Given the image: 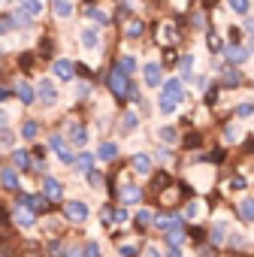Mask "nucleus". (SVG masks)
Here are the masks:
<instances>
[{
  "label": "nucleus",
  "instance_id": "33",
  "mask_svg": "<svg viewBox=\"0 0 254 257\" xmlns=\"http://www.w3.org/2000/svg\"><path fill=\"white\" fill-rule=\"evenodd\" d=\"M239 82H242V76H239L236 70H227V73H224V85H233V88H236Z\"/></svg>",
  "mask_w": 254,
  "mask_h": 257
},
{
  "label": "nucleus",
  "instance_id": "35",
  "mask_svg": "<svg viewBox=\"0 0 254 257\" xmlns=\"http://www.w3.org/2000/svg\"><path fill=\"white\" fill-rule=\"evenodd\" d=\"M140 124V118H137V112H127L124 115V131H134V127Z\"/></svg>",
  "mask_w": 254,
  "mask_h": 257
},
{
  "label": "nucleus",
  "instance_id": "15",
  "mask_svg": "<svg viewBox=\"0 0 254 257\" xmlns=\"http://www.w3.org/2000/svg\"><path fill=\"white\" fill-rule=\"evenodd\" d=\"M79 40H82V46H85V49H97V46H100V37H97V31H94V28H85Z\"/></svg>",
  "mask_w": 254,
  "mask_h": 257
},
{
  "label": "nucleus",
  "instance_id": "28",
  "mask_svg": "<svg viewBox=\"0 0 254 257\" xmlns=\"http://www.w3.org/2000/svg\"><path fill=\"white\" fill-rule=\"evenodd\" d=\"M227 4H230V10H233V13H239V16H245V13L251 10L248 0H227Z\"/></svg>",
  "mask_w": 254,
  "mask_h": 257
},
{
  "label": "nucleus",
  "instance_id": "6",
  "mask_svg": "<svg viewBox=\"0 0 254 257\" xmlns=\"http://www.w3.org/2000/svg\"><path fill=\"white\" fill-rule=\"evenodd\" d=\"M49 143H52V149H55V155H58V158H61L64 164H76V158L70 155V149H67V143H64V140H61L58 134H55V137H52Z\"/></svg>",
  "mask_w": 254,
  "mask_h": 257
},
{
  "label": "nucleus",
  "instance_id": "1",
  "mask_svg": "<svg viewBox=\"0 0 254 257\" xmlns=\"http://www.w3.org/2000/svg\"><path fill=\"white\" fill-rule=\"evenodd\" d=\"M182 94H185V91H182V82H179V79H170V82H164V91H161V100H158L161 112H164V115L176 112V106H179Z\"/></svg>",
  "mask_w": 254,
  "mask_h": 257
},
{
  "label": "nucleus",
  "instance_id": "14",
  "mask_svg": "<svg viewBox=\"0 0 254 257\" xmlns=\"http://www.w3.org/2000/svg\"><path fill=\"white\" fill-rule=\"evenodd\" d=\"M55 76L64 79V82H70L73 79V61H55Z\"/></svg>",
  "mask_w": 254,
  "mask_h": 257
},
{
  "label": "nucleus",
  "instance_id": "18",
  "mask_svg": "<svg viewBox=\"0 0 254 257\" xmlns=\"http://www.w3.org/2000/svg\"><path fill=\"white\" fill-rule=\"evenodd\" d=\"M16 221H19L22 227H34V212H31L28 206H19V209H16Z\"/></svg>",
  "mask_w": 254,
  "mask_h": 257
},
{
  "label": "nucleus",
  "instance_id": "34",
  "mask_svg": "<svg viewBox=\"0 0 254 257\" xmlns=\"http://www.w3.org/2000/svg\"><path fill=\"white\" fill-rule=\"evenodd\" d=\"M13 158H16V167H22V170H28V167H31V158H28V152H16Z\"/></svg>",
  "mask_w": 254,
  "mask_h": 257
},
{
  "label": "nucleus",
  "instance_id": "36",
  "mask_svg": "<svg viewBox=\"0 0 254 257\" xmlns=\"http://www.w3.org/2000/svg\"><path fill=\"white\" fill-rule=\"evenodd\" d=\"M191 67H194V58H191V55H185V61L179 64V70H182V76H185V79L191 76Z\"/></svg>",
  "mask_w": 254,
  "mask_h": 257
},
{
  "label": "nucleus",
  "instance_id": "46",
  "mask_svg": "<svg viewBox=\"0 0 254 257\" xmlns=\"http://www.w3.org/2000/svg\"><path fill=\"white\" fill-rule=\"evenodd\" d=\"M115 221H118V224L127 221V212H124V209H115Z\"/></svg>",
  "mask_w": 254,
  "mask_h": 257
},
{
  "label": "nucleus",
  "instance_id": "48",
  "mask_svg": "<svg viewBox=\"0 0 254 257\" xmlns=\"http://www.w3.org/2000/svg\"><path fill=\"white\" fill-rule=\"evenodd\" d=\"M70 257H79V254H76V251H70Z\"/></svg>",
  "mask_w": 254,
  "mask_h": 257
},
{
  "label": "nucleus",
  "instance_id": "49",
  "mask_svg": "<svg viewBox=\"0 0 254 257\" xmlns=\"http://www.w3.org/2000/svg\"><path fill=\"white\" fill-rule=\"evenodd\" d=\"M7 4H13V0H7Z\"/></svg>",
  "mask_w": 254,
  "mask_h": 257
},
{
  "label": "nucleus",
  "instance_id": "9",
  "mask_svg": "<svg viewBox=\"0 0 254 257\" xmlns=\"http://www.w3.org/2000/svg\"><path fill=\"white\" fill-rule=\"evenodd\" d=\"M143 73H146V85H152V88H158V85H161V64H155V61H152V64H146V70H143Z\"/></svg>",
  "mask_w": 254,
  "mask_h": 257
},
{
  "label": "nucleus",
  "instance_id": "2",
  "mask_svg": "<svg viewBox=\"0 0 254 257\" xmlns=\"http://www.w3.org/2000/svg\"><path fill=\"white\" fill-rule=\"evenodd\" d=\"M106 85H109V91H112L118 100H124V97H131V94H134V85H131V79H127V73H124L121 67H112Z\"/></svg>",
  "mask_w": 254,
  "mask_h": 257
},
{
  "label": "nucleus",
  "instance_id": "3",
  "mask_svg": "<svg viewBox=\"0 0 254 257\" xmlns=\"http://www.w3.org/2000/svg\"><path fill=\"white\" fill-rule=\"evenodd\" d=\"M64 215H67L70 221L82 224V221H88V206H85V203H76V200H70V203H64Z\"/></svg>",
  "mask_w": 254,
  "mask_h": 257
},
{
  "label": "nucleus",
  "instance_id": "22",
  "mask_svg": "<svg viewBox=\"0 0 254 257\" xmlns=\"http://www.w3.org/2000/svg\"><path fill=\"white\" fill-rule=\"evenodd\" d=\"M100 158H103V161H115V158H118V146H115V143H103V146H100Z\"/></svg>",
  "mask_w": 254,
  "mask_h": 257
},
{
  "label": "nucleus",
  "instance_id": "39",
  "mask_svg": "<svg viewBox=\"0 0 254 257\" xmlns=\"http://www.w3.org/2000/svg\"><path fill=\"white\" fill-rule=\"evenodd\" d=\"M49 248H52V257H67V248H64L61 242H52Z\"/></svg>",
  "mask_w": 254,
  "mask_h": 257
},
{
  "label": "nucleus",
  "instance_id": "43",
  "mask_svg": "<svg viewBox=\"0 0 254 257\" xmlns=\"http://www.w3.org/2000/svg\"><path fill=\"white\" fill-rule=\"evenodd\" d=\"M185 143H188V149H197V146H200V134H191Z\"/></svg>",
  "mask_w": 254,
  "mask_h": 257
},
{
  "label": "nucleus",
  "instance_id": "10",
  "mask_svg": "<svg viewBox=\"0 0 254 257\" xmlns=\"http://www.w3.org/2000/svg\"><path fill=\"white\" fill-rule=\"evenodd\" d=\"M131 167H134L140 176H149V173H152V158H149V155H134Z\"/></svg>",
  "mask_w": 254,
  "mask_h": 257
},
{
  "label": "nucleus",
  "instance_id": "12",
  "mask_svg": "<svg viewBox=\"0 0 254 257\" xmlns=\"http://www.w3.org/2000/svg\"><path fill=\"white\" fill-rule=\"evenodd\" d=\"M143 200V191L140 188H134V185H124V191H121V203H127V206H131V203H140Z\"/></svg>",
  "mask_w": 254,
  "mask_h": 257
},
{
  "label": "nucleus",
  "instance_id": "47",
  "mask_svg": "<svg viewBox=\"0 0 254 257\" xmlns=\"http://www.w3.org/2000/svg\"><path fill=\"white\" fill-rule=\"evenodd\" d=\"M146 257H161V251H158V248L152 245V248H146Z\"/></svg>",
  "mask_w": 254,
  "mask_h": 257
},
{
  "label": "nucleus",
  "instance_id": "7",
  "mask_svg": "<svg viewBox=\"0 0 254 257\" xmlns=\"http://www.w3.org/2000/svg\"><path fill=\"white\" fill-rule=\"evenodd\" d=\"M43 194H46L49 200H61V197H64V188H61V182H58V179H52V176H49V179L43 182Z\"/></svg>",
  "mask_w": 254,
  "mask_h": 257
},
{
  "label": "nucleus",
  "instance_id": "17",
  "mask_svg": "<svg viewBox=\"0 0 254 257\" xmlns=\"http://www.w3.org/2000/svg\"><path fill=\"white\" fill-rule=\"evenodd\" d=\"M224 55H227V61H230V64H242V61L248 58V52H245V49H239V46L224 49Z\"/></svg>",
  "mask_w": 254,
  "mask_h": 257
},
{
  "label": "nucleus",
  "instance_id": "29",
  "mask_svg": "<svg viewBox=\"0 0 254 257\" xmlns=\"http://www.w3.org/2000/svg\"><path fill=\"white\" fill-rule=\"evenodd\" d=\"M37 131H40V124H37V121H25L22 137H25V140H34V137H37Z\"/></svg>",
  "mask_w": 254,
  "mask_h": 257
},
{
  "label": "nucleus",
  "instance_id": "30",
  "mask_svg": "<svg viewBox=\"0 0 254 257\" xmlns=\"http://www.w3.org/2000/svg\"><path fill=\"white\" fill-rule=\"evenodd\" d=\"M152 221H155V215H152L149 209H140V212H137V224H140V227H149Z\"/></svg>",
  "mask_w": 254,
  "mask_h": 257
},
{
  "label": "nucleus",
  "instance_id": "16",
  "mask_svg": "<svg viewBox=\"0 0 254 257\" xmlns=\"http://www.w3.org/2000/svg\"><path fill=\"white\" fill-rule=\"evenodd\" d=\"M16 94H19V100L28 106V103H34V88L28 85V82H16Z\"/></svg>",
  "mask_w": 254,
  "mask_h": 257
},
{
  "label": "nucleus",
  "instance_id": "5",
  "mask_svg": "<svg viewBox=\"0 0 254 257\" xmlns=\"http://www.w3.org/2000/svg\"><path fill=\"white\" fill-rule=\"evenodd\" d=\"M40 100H43L46 106H55V100H58V88H55L49 79H40Z\"/></svg>",
  "mask_w": 254,
  "mask_h": 257
},
{
  "label": "nucleus",
  "instance_id": "19",
  "mask_svg": "<svg viewBox=\"0 0 254 257\" xmlns=\"http://www.w3.org/2000/svg\"><path fill=\"white\" fill-rule=\"evenodd\" d=\"M52 7H55V16H58V19L73 16V4H70V0H52Z\"/></svg>",
  "mask_w": 254,
  "mask_h": 257
},
{
  "label": "nucleus",
  "instance_id": "41",
  "mask_svg": "<svg viewBox=\"0 0 254 257\" xmlns=\"http://www.w3.org/2000/svg\"><path fill=\"white\" fill-rule=\"evenodd\" d=\"M200 215V203H191L188 209H185V218H197Z\"/></svg>",
  "mask_w": 254,
  "mask_h": 257
},
{
  "label": "nucleus",
  "instance_id": "8",
  "mask_svg": "<svg viewBox=\"0 0 254 257\" xmlns=\"http://www.w3.org/2000/svg\"><path fill=\"white\" fill-rule=\"evenodd\" d=\"M155 224H158L161 230H167V233H170V230H179V227H182V218H179V215H158V218H155Z\"/></svg>",
  "mask_w": 254,
  "mask_h": 257
},
{
  "label": "nucleus",
  "instance_id": "4",
  "mask_svg": "<svg viewBox=\"0 0 254 257\" xmlns=\"http://www.w3.org/2000/svg\"><path fill=\"white\" fill-rule=\"evenodd\" d=\"M67 131H70V143H73V146H85V143H88V127H85V124L70 121Z\"/></svg>",
  "mask_w": 254,
  "mask_h": 257
},
{
  "label": "nucleus",
  "instance_id": "27",
  "mask_svg": "<svg viewBox=\"0 0 254 257\" xmlns=\"http://www.w3.org/2000/svg\"><path fill=\"white\" fill-rule=\"evenodd\" d=\"M118 67H121V70H124V73H127V76H131V73H134V70H137V61H134V58H131V55H121V61H118Z\"/></svg>",
  "mask_w": 254,
  "mask_h": 257
},
{
  "label": "nucleus",
  "instance_id": "38",
  "mask_svg": "<svg viewBox=\"0 0 254 257\" xmlns=\"http://www.w3.org/2000/svg\"><path fill=\"white\" fill-rule=\"evenodd\" d=\"M236 115H242V118H248V115H254V103H242V106L236 109Z\"/></svg>",
  "mask_w": 254,
  "mask_h": 257
},
{
  "label": "nucleus",
  "instance_id": "26",
  "mask_svg": "<svg viewBox=\"0 0 254 257\" xmlns=\"http://www.w3.org/2000/svg\"><path fill=\"white\" fill-rule=\"evenodd\" d=\"M182 239H185V230H182V227L167 233V242H170V248H179V245H182Z\"/></svg>",
  "mask_w": 254,
  "mask_h": 257
},
{
  "label": "nucleus",
  "instance_id": "21",
  "mask_svg": "<svg viewBox=\"0 0 254 257\" xmlns=\"http://www.w3.org/2000/svg\"><path fill=\"white\" fill-rule=\"evenodd\" d=\"M239 215H242V221H254V200L251 197L239 203Z\"/></svg>",
  "mask_w": 254,
  "mask_h": 257
},
{
  "label": "nucleus",
  "instance_id": "32",
  "mask_svg": "<svg viewBox=\"0 0 254 257\" xmlns=\"http://www.w3.org/2000/svg\"><path fill=\"white\" fill-rule=\"evenodd\" d=\"M127 37H131V40L143 37V22H131V25H127Z\"/></svg>",
  "mask_w": 254,
  "mask_h": 257
},
{
  "label": "nucleus",
  "instance_id": "40",
  "mask_svg": "<svg viewBox=\"0 0 254 257\" xmlns=\"http://www.w3.org/2000/svg\"><path fill=\"white\" fill-rule=\"evenodd\" d=\"M4 149H7V152L13 149V131H10L7 124H4Z\"/></svg>",
  "mask_w": 254,
  "mask_h": 257
},
{
  "label": "nucleus",
  "instance_id": "11",
  "mask_svg": "<svg viewBox=\"0 0 254 257\" xmlns=\"http://www.w3.org/2000/svg\"><path fill=\"white\" fill-rule=\"evenodd\" d=\"M19 206H28V209H37V212H43L49 203H46V197H31V194H22V197H19Z\"/></svg>",
  "mask_w": 254,
  "mask_h": 257
},
{
  "label": "nucleus",
  "instance_id": "25",
  "mask_svg": "<svg viewBox=\"0 0 254 257\" xmlns=\"http://www.w3.org/2000/svg\"><path fill=\"white\" fill-rule=\"evenodd\" d=\"M85 16H91L97 25H109V16H106V13H100L97 7H88V10H85Z\"/></svg>",
  "mask_w": 254,
  "mask_h": 257
},
{
  "label": "nucleus",
  "instance_id": "37",
  "mask_svg": "<svg viewBox=\"0 0 254 257\" xmlns=\"http://www.w3.org/2000/svg\"><path fill=\"white\" fill-rule=\"evenodd\" d=\"M161 140L164 143H176V127H161Z\"/></svg>",
  "mask_w": 254,
  "mask_h": 257
},
{
  "label": "nucleus",
  "instance_id": "20",
  "mask_svg": "<svg viewBox=\"0 0 254 257\" xmlns=\"http://www.w3.org/2000/svg\"><path fill=\"white\" fill-rule=\"evenodd\" d=\"M4 188H7V191H16V188H19V176H16L13 167H4Z\"/></svg>",
  "mask_w": 254,
  "mask_h": 257
},
{
  "label": "nucleus",
  "instance_id": "42",
  "mask_svg": "<svg viewBox=\"0 0 254 257\" xmlns=\"http://www.w3.org/2000/svg\"><path fill=\"white\" fill-rule=\"evenodd\" d=\"M88 182H91V185H94V188H100V182H103V176H100V173H94V170H91V173H88Z\"/></svg>",
  "mask_w": 254,
  "mask_h": 257
},
{
  "label": "nucleus",
  "instance_id": "13",
  "mask_svg": "<svg viewBox=\"0 0 254 257\" xmlns=\"http://www.w3.org/2000/svg\"><path fill=\"white\" fill-rule=\"evenodd\" d=\"M22 13L31 16V19H40V13H43V0H22Z\"/></svg>",
  "mask_w": 254,
  "mask_h": 257
},
{
  "label": "nucleus",
  "instance_id": "45",
  "mask_svg": "<svg viewBox=\"0 0 254 257\" xmlns=\"http://www.w3.org/2000/svg\"><path fill=\"white\" fill-rule=\"evenodd\" d=\"M230 188H245V179H242V176H236V179L230 182Z\"/></svg>",
  "mask_w": 254,
  "mask_h": 257
},
{
  "label": "nucleus",
  "instance_id": "31",
  "mask_svg": "<svg viewBox=\"0 0 254 257\" xmlns=\"http://www.w3.org/2000/svg\"><path fill=\"white\" fill-rule=\"evenodd\" d=\"M82 257H100V245L97 242H85L82 245Z\"/></svg>",
  "mask_w": 254,
  "mask_h": 257
},
{
  "label": "nucleus",
  "instance_id": "44",
  "mask_svg": "<svg viewBox=\"0 0 254 257\" xmlns=\"http://www.w3.org/2000/svg\"><path fill=\"white\" fill-rule=\"evenodd\" d=\"M209 46H212V52H221V40L212 37V34H209Z\"/></svg>",
  "mask_w": 254,
  "mask_h": 257
},
{
  "label": "nucleus",
  "instance_id": "23",
  "mask_svg": "<svg viewBox=\"0 0 254 257\" xmlns=\"http://www.w3.org/2000/svg\"><path fill=\"white\" fill-rule=\"evenodd\" d=\"M224 236H227V224L218 221V224L212 227V242H215V245H224Z\"/></svg>",
  "mask_w": 254,
  "mask_h": 257
},
{
  "label": "nucleus",
  "instance_id": "24",
  "mask_svg": "<svg viewBox=\"0 0 254 257\" xmlns=\"http://www.w3.org/2000/svg\"><path fill=\"white\" fill-rule=\"evenodd\" d=\"M91 164H94V155H88V152H82V155L76 158V167H79L82 173H91Z\"/></svg>",
  "mask_w": 254,
  "mask_h": 257
}]
</instances>
